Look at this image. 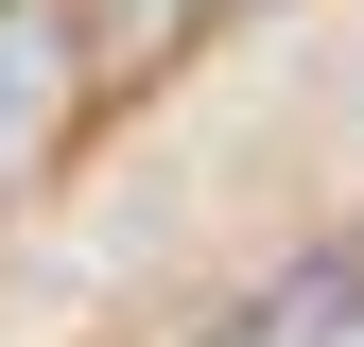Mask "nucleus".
Returning <instances> with one entry per match:
<instances>
[{
	"mask_svg": "<svg viewBox=\"0 0 364 347\" xmlns=\"http://www.w3.org/2000/svg\"><path fill=\"white\" fill-rule=\"evenodd\" d=\"M208 18H225V0H70V35H87V70H105V105H139V87H173Z\"/></svg>",
	"mask_w": 364,
	"mask_h": 347,
	"instance_id": "7ed1b4c3",
	"label": "nucleus"
},
{
	"mask_svg": "<svg viewBox=\"0 0 364 347\" xmlns=\"http://www.w3.org/2000/svg\"><path fill=\"white\" fill-rule=\"evenodd\" d=\"M364 330V243H312L278 295H225L208 313V347H347Z\"/></svg>",
	"mask_w": 364,
	"mask_h": 347,
	"instance_id": "f03ea898",
	"label": "nucleus"
},
{
	"mask_svg": "<svg viewBox=\"0 0 364 347\" xmlns=\"http://www.w3.org/2000/svg\"><path fill=\"white\" fill-rule=\"evenodd\" d=\"M87 105H105V70H87L70 0H0V208L70 156V122H87Z\"/></svg>",
	"mask_w": 364,
	"mask_h": 347,
	"instance_id": "f257e3e1",
	"label": "nucleus"
}]
</instances>
